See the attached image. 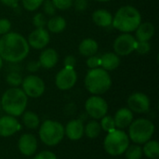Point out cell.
I'll list each match as a JSON object with an SVG mask.
<instances>
[{
    "instance_id": "484cf974",
    "label": "cell",
    "mask_w": 159,
    "mask_h": 159,
    "mask_svg": "<svg viewBox=\"0 0 159 159\" xmlns=\"http://www.w3.org/2000/svg\"><path fill=\"white\" fill-rule=\"evenodd\" d=\"M101 131H102L101 125L96 120L89 121L86 125V127L84 128V133L89 139H96V138H98L99 135L101 134Z\"/></svg>"
},
{
    "instance_id": "83f0119b",
    "label": "cell",
    "mask_w": 159,
    "mask_h": 159,
    "mask_svg": "<svg viewBox=\"0 0 159 159\" xmlns=\"http://www.w3.org/2000/svg\"><path fill=\"white\" fill-rule=\"evenodd\" d=\"M101 119H102V121H101L100 125H101V128H102V130H104L106 132H110V131L116 129V125H115L114 117L106 115V116H104Z\"/></svg>"
},
{
    "instance_id": "ac0fdd59",
    "label": "cell",
    "mask_w": 159,
    "mask_h": 159,
    "mask_svg": "<svg viewBox=\"0 0 159 159\" xmlns=\"http://www.w3.org/2000/svg\"><path fill=\"white\" fill-rule=\"evenodd\" d=\"M116 128L123 129L128 128L133 121V113L129 108H120L114 117Z\"/></svg>"
},
{
    "instance_id": "5bb4252c",
    "label": "cell",
    "mask_w": 159,
    "mask_h": 159,
    "mask_svg": "<svg viewBox=\"0 0 159 159\" xmlns=\"http://www.w3.org/2000/svg\"><path fill=\"white\" fill-rule=\"evenodd\" d=\"M21 126L12 116H4L0 117V136L9 137L20 130Z\"/></svg>"
},
{
    "instance_id": "ffe728a7",
    "label": "cell",
    "mask_w": 159,
    "mask_h": 159,
    "mask_svg": "<svg viewBox=\"0 0 159 159\" xmlns=\"http://www.w3.org/2000/svg\"><path fill=\"white\" fill-rule=\"evenodd\" d=\"M120 65V58L114 52H107L101 57V68L108 71L116 70Z\"/></svg>"
},
{
    "instance_id": "74e56055",
    "label": "cell",
    "mask_w": 159,
    "mask_h": 159,
    "mask_svg": "<svg viewBox=\"0 0 159 159\" xmlns=\"http://www.w3.org/2000/svg\"><path fill=\"white\" fill-rule=\"evenodd\" d=\"M63 64H64V67H66V68L74 69L76 64V59L73 55H68L65 57V59L63 61Z\"/></svg>"
},
{
    "instance_id": "9c48e42d",
    "label": "cell",
    "mask_w": 159,
    "mask_h": 159,
    "mask_svg": "<svg viewBox=\"0 0 159 159\" xmlns=\"http://www.w3.org/2000/svg\"><path fill=\"white\" fill-rule=\"evenodd\" d=\"M21 87L23 92L27 97L38 98L43 95L45 91V83L37 75H30L22 79Z\"/></svg>"
},
{
    "instance_id": "ba28073f",
    "label": "cell",
    "mask_w": 159,
    "mask_h": 159,
    "mask_svg": "<svg viewBox=\"0 0 159 159\" xmlns=\"http://www.w3.org/2000/svg\"><path fill=\"white\" fill-rule=\"evenodd\" d=\"M86 112L94 119H101L107 115L108 104L106 101L100 97V95H93L89 97L85 103Z\"/></svg>"
},
{
    "instance_id": "836d02e7",
    "label": "cell",
    "mask_w": 159,
    "mask_h": 159,
    "mask_svg": "<svg viewBox=\"0 0 159 159\" xmlns=\"http://www.w3.org/2000/svg\"><path fill=\"white\" fill-rule=\"evenodd\" d=\"M43 10L46 15L48 16H54L56 12V7H54L53 3L51 0H44L43 2Z\"/></svg>"
},
{
    "instance_id": "5b68a950",
    "label": "cell",
    "mask_w": 159,
    "mask_h": 159,
    "mask_svg": "<svg viewBox=\"0 0 159 159\" xmlns=\"http://www.w3.org/2000/svg\"><path fill=\"white\" fill-rule=\"evenodd\" d=\"M129 145V135L121 129H114L107 132L103 141V147L107 154L113 157L124 154Z\"/></svg>"
},
{
    "instance_id": "7c38bea8",
    "label": "cell",
    "mask_w": 159,
    "mask_h": 159,
    "mask_svg": "<svg viewBox=\"0 0 159 159\" xmlns=\"http://www.w3.org/2000/svg\"><path fill=\"white\" fill-rule=\"evenodd\" d=\"M128 106L131 112L143 114L150 108V100L147 95L142 92H135L128 99Z\"/></svg>"
},
{
    "instance_id": "9a60e30c",
    "label": "cell",
    "mask_w": 159,
    "mask_h": 159,
    "mask_svg": "<svg viewBox=\"0 0 159 159\" xmlns=\"http://www.w3.org/2000/svg\"><path fill=\"white\" fill-rule=\"evenodd\" d=\"M18 148L22 155L27 157L33 156L37 149V141L33 134H23L19 139Z\"/></svg>"
},
{
    "instance_id": "30bf717a",
    "label": "cell",
    "mask_w": 159,
    "mask_h": 159,
    "mask_svg": "<svg viewBox=\"0 0 159 159\" xmlns=\"http://www.w3.org/2000/svg\"><path fill=\"white\" fill-rule=\"evenodd\" d=\"M137 40L136 38L128 33H123L118 35L114 42L115 53L118 56H128L135 51Z\"/></svg>"
},
{
    "instance_id": "277c9868",
    "label": "cell",
    "mask_w": 159,
    "mask_h": 159,
    "mask_svg": "<svg viewBox=\"0 0 159 159\" xmlns=\"http://www.w3.org/2000/svg\"><path fill=\"white\" fill-rule=\"evenodd\" d=\"M112 86V79L108 72L101 67L90 69L85 77V87L93 95L105 93Z\"/></svg>"
},
{
    "instance_id": "52a82bcc",
    "label": "cell",
    "mask_w": 159,
    "mask_h": 159,
    "mask_svg": "<svg viewBox=\"0 0 159 159\" xmlns=\"http://www.w3.org/2000/svg\"><path fill=\"white\" fill-rule=\"evenodd\" d=\"M40 140L48 146L59 144L64 137L63 126L54 120H46L42 123L39 129Z\"/></svg>"
},
{
    "instance_id": "8992f818",
    "label": "cell",
    "mask_w": 159,
    "mask_h": 159,
    "mask_svg": "<svg viewBox=\"0 0 159 159\" xmlns=\"http://www.w3.org/2000/svg\"><path fill=\"white\" fill-rule=\"evenodd\" d=\"M129 138L136 144H143L149 140L155 133L154 124L145 118H139L132 121L129 126Z\"/></svg>"
},
{
    "instance_id": "f1b7e54d",
    "label": "cell",
    "mask_w": 159,
    "mask_h": 159,
    "mask_svg": "<svg viewBox=\"0 0 159 159\" xmlns=\"http://www.w3.org/2000/svg\"><path fill=\"white\" fill-rule=\"evenodd\" d=\"M7 82L12 88H18L20 85H21L22 77L17 72H11L7 76Z\"/></svg>"
},
{
    "instance_id": "d6a6232c",
    "label": "cell",
    "mask_w": 159,
    "mask_h": 159,
    "mask_svg": "<svg viewBox=\"0 0 159 159\" xmlns=\"http://www.w3.org/2000/svg\"><path fill=\"white\" fill-rule=\"evenodd\" d=\"M33 24L35 28H45L47 25V20L43 13H37L33 17Z\"/></svg>"
},
{
    "instance_id": "ab89813d",
    "label": "cell",
    "mask_w": 159,
    "mask_h": 159,
    "mask_svg": "<svg viewBox=\"0 0 159 159\" xmlns=\"http://www.w3.org/2000/svg\"><path fill=\"white\" fill-rule=\"evenodd\" d=\"M40 67V63L39 61H32L27 64V70L31 73L36 72L38 70V68Z\"/></svg>"
},
{
    "instance_id": "7a4b0ae2",
    "label": "cell",
    "mask_w": 159,
    "mask_h": 159,
    "mask_svg": "<svg viewBox=\"0 0 159 159\" xmlns=\"http://www.w3.org/2000/svg\"><path fill=\"white\" fill-rule=\"evenodd\" d=\"M142 22L140 11L133 6L121 7L113 17L112 25L122 33L134 32Z\"/></svg>"
},
{
    "instance_id": "4316f807",
    "label": "cell",
    "mask_w": 159,
    "mask_h": 159,
    "mask_svg": "<svg viewBox=\"0 0 159 159\" xmlns=\"http://www.w3.org/2000/svg\"><path fill=\"white\" fill-rule=\"evenodd\" d=\"M126 157L127 159H141L143 157V148L139 144H133L129 145L126 152Z\"/></svg>"
},
{
    "instance_id": "e0dca14e",
    "label": "cell",
    "mask_w": 159,
    "mask_h": 159,
    "mask_svg": "<svg viewBox=\"0 0 159 159\" xmlns=\"http://www.w3.org/2000/svg\"><path fill=\"white\" fill-rule=\"evenodd\" d=\"M59 61V55L54 48H48L44 49L39 56V63L45 69H51L53 68Z\"/></svg>"
},
{
    "instance_id": "60d3db41",
    "label": "cell",
    "mask_w": 159,
    "mask_h": 159,
    "mask_svg": "<svg viewBox=\"0 0 159 159\" xmlns=\"http://www.w3.org/2000/svg\"><path fill=\"white\" fill-rule=\"evenodd\" d=\"M0 2L2 4H4L5 6L11 7H16L18 6L19 0H0Z\"/></svg>"
},
{
    "instance_id": "2e32d148",
    "label": "cell",
    "mask_w": 159,
    "mask_h": 159,
    "mask_svg": "<svg viewBox=\"0 0 159 159\" xmlns=\"http://www.w3.org/2000/svg\"><path fill=\"white\" fill-rule=\"evenodd\" d=\"M64 134L72 141H78L84 135V125L81 120L74 119L67 123L64 129Z\"/></svg>"
},
{
    "instance_id": "d4e9b609",
    "label": "cell",
    "mask_w": 159,
    "mask_h": 159,
    "mask_svg": "<svg viewBox=\"0 0 159 159\" xmlns=\"http://www.w3.org/2000/svg\"><path fill=\"white\" fill-rule=\"evenodd\" d=\"M21 116H22V122L27 129H34L39 126L40 119L35 113L28 111V112L23 113Z\"/></svg>"
},
{
    "instance_id": "f35d334b",
    "label": "cell",
    "mask_w": 159,
    "mask_h": 159,
    "mask_svg": "<svg viewBox=\"0 0 159 159\" xmlns=\"http://www.w3.org/2000/svg\"><path fill=\"white\" fill-rule=\"evenodd\" d=\"M87 6H88L87 0H75V7L78 11L85 10L87 8Z\"/></svg>"
},
{
    "instance_id": "4fadbf2b",
    "label": "cell",
    "mask_w": 159,
    "mask_h": 159,
    "mask_svg": "<svg viewBox=\"0 0 159 159\" xmlns=\"http://www.w3.org/2000/svg\"><path fill=\"white\" fill-rule=\"evenodd\" d=\"M49 40H50V36L47 29L35 28V30L30 33L27 42L29 47L34 49H42L48 46Z\"/></svg>"
},
{
    "instance_id": "7bdbcfd3",
    "label": "cell",
    "mask_w": 159,
    "mask_h": 159,
    "mask_svg": "<svg viewBox=\"0 0 159 159\" xmlns=\"http://www.w3.org/2000/svg\"><path fill=\"white\" fill-rule=\"evenodd\" d=\"M97 1H100V2H108L110 0H97Z\"/></svg>"
},
{
    "instance_id": "7402d4cb",
    "label": "cell",
    "mask_w": 159,
    "mask_h": 159,
    "mask_svg": "<svg viewBox=\"0 0 159 159\" xmlns=\"http://www.w3.org/2000/svg\"><path fill=\"white\" fill-rule=\"evenodd\" d=\"M99 50V45L97 41L92 38H86L81 41L78 47V51L82 56L90 57L95 55Z\"/></svg>"
},
{
    "instance_id": "6da1fadb",
    "label": "cell",
    "mask_w": 159,
    "mask_h": 159,
    "mask_svg": "<svg viewBox=\"0 0 159 159\" xmlns=\"http://www.w3.org/2000/svg\"><path fill=\"white\" fill-rule=\"evenodd\" d=\"M29 51L27 39L20 34L9 32L0 37V57L6 61L18 63L27 57Z\"/></svg>"
},
{
    "instance_id": "603a6c76",
    "label": "cell",
    "mask_w": 159,
    "mask_h": 159,
    "mask_svg": "<svg viewBox=\"0 0 159 159\" xmlns=\"http://www.w3.org/2000/svg\"><path fill=\"white\" fill-rule=\"evenodd\" d=\"M47 27L48 32L60 34L64 31L66 27V20L61 16H52L47 21Z\"/></svg>"
},
{
    "instance_id": "b9f144b4",
    "label": "cell",
    "mask_w": 159,
    "mask_h": 159,
    "mask_svg": "<svg viewBox=\"0 0 159 159\" xmlns=\"http://www.w3.org/2000/svg\"><path fill=\"white\" fill-rule=\"evenodd\" d=\"M2 66H3V60H2V58L0 57V69L2 68Z\"/></svg>"
},
{
    "instance_id": "1f68e13d",
    "label": "cell",
    "mask_w": 159,
    "mask_h": 159,
    "mask_svg": "<svg viewBox=\"0 0 159 159\" xmlns=\"http://www.w3.org/2000/svg\"><path fill=\"white\" fill-rule=\"evenodd\" d=\"M56 9L67 10L73 6V0H51Z\"/></svg>"
},
{
    "instance_id": "ee69618b",
    "label": "cell",
    "mask_w": 159,
    "mask_h": 159,
    "mask_svg": "<svg viewBox=\"0 0 159 159\" xmlns=\"http://www.w3.org/2000/svg\"><path fill=\"white\" fill-rule=\"evenodd\" d=\"M0 110H1V102H0Z\"/></svg>"
},
{
    "instance_id": "4dcf8cb0",
    "label": "cell",
    "mask_w": 159,
    "mask_h": 159,
    "mask_svg": "<svg viewBox=\"0 0 159 159\" xmlns=\"http://www.w3.org/2000/svg\"><path fill=\"white\" fill-rule=\"evenodd\" d=\"M135 50L141 55H145L150 52L151 45H150L149 41H137Z\"/></svg>"
},
{
    "instance_id": "8d00e7d4",
    "label": "cell",
    "mask_w": 159,
    "mask_h": 159,
    "mask_svg": "<svg viewBox=\"0 0 159 159\" xmlns=\"http://www.w3.org/2000/svg\"><path fill=\"white\" fill-rule=\"evenodd\" d=\"M34 159H57V157L54 153L50 151H43L38 153Z\"/></svg>"
},
{
    "instance_id": "d6986e66",
    "label": "cell",
    "mask_w": 159,
    "mask_h": 159,
    "mask_svg": "<svg viewBox=\"0 0 159 159\" xmlns=\"http://www.w3.org/2000/svg\"><path fill=\"white\" fill-rule=\"evenodd\" d=\"M136 31V40L137 41H149L155 34V26L149 21L141 22L137 27Z\"/></svg>"
},
{
    "instance_id": "f546056e",
    "label": "cell",
    "mask_w": 159,
    "mask_h": 159,
    "mask_svg": "<svg viewBox=\"0 0 159 159\" xmlns=\"http://www.w3.org/2000/svg\"><path fill=\"white\" fill-rule=\"evenodd\" d=\"M44 0H21L22 7L28 11H34L42 6Z\"/></svg>"
},
{
    "instance_id": "cb8c5ba5",
    "label": "cell",
    "mask_w": 159,
    "mask_h": 159,
    "mask_svg": "<svg viewBox=\"0 0 159 159\" xmlns=\"http://www.w3.org/2000/svg\"><path fill=\"white\" fill-rule=\"evenodd\" d=\"M143 148V154H144L148 158L157 159L159 157V143L157 141L149 140Z\"/></svg>"
},
{
    "instance_id": "e575fe53",
    "label": "cell",
    "mask_w": 159,
    "mask_h": 159,
    "mask_svg": "<svg viewBox=\"0 0 159 159\" xmlns=\"http://www.w3.org/2000/svg\"><path fill=\"white\" fill-rule=\"evenodd\" d=\"M87 65L89 69H95L101 67V57L98 56H90L87 60Z\"/></svg>"
},
{
    "instance_id": "3957f363",
    "label": "cell",
    "mask_w": 159,
    "mask_h": 159,
    "mask_svg": "<svg viewBox=\"0 0 159 159\" xmlns=\"http://www.w3.org/2000/svg\"><path fill=\"white\" fill-rule=\"evenodd\" d=\"M1 108L12 116H21L28 102V97L22 89L19 88H10L5 91L1 100Z\"/></svg>"
},
{
    "instance_id": "f6af8a7d",
    "label": "cell",
    "mask_w": 159,
    "mask_h": 159,
    "mask_svg": "<svg viewBox=\"0 0 159 159\" xmlns=\"http://www.w3.org/2000/svg\"><path fill=\"white\" fill-rule=\"evenodd\" d=\"M157 159H158V158H157Z\"/></svg>"
},
{
    "instance_id": "d590c367",
    "label": "cell",
    "mask_w": 159,
    "mask_h": 159,
    "mask_svg": "<svg viewBox=\"0 0 159 159\" xmlns=\"http://www.w3.org/2000/svg\"><path fill=\"white\" fill-rule=\"evenodd\" d=\"M11 23L7 19H0V35L9 33Z\"/></svg>"
},
{
    "instance_id": "8fae6325",
    "label": "cell",
    "mask_w": 159,
    "mask_h": 159,
    "mask_svg": "<svg viewBox=\"0 0 159 159\" xmlns=\"http://www.w3.org/2000/svg\"><path fill=\"white\" fill-rule=\"evenodd\" d=\"M77 81V74L75 69L62 68L59 71L55 77V84L61 90H68L72 89Z\"/></svg>"
},
{
    "instance_id": "44dd1931",
    "label": "cell",
    "mask_w": 159,
    "mask_h": 159,
    "mask_svg": "<svg viewBox=\"0 0 159 159\" xmlns=\"http://www.w3.org/2000/svg\"><path fill=\"white\" fill-rule=\"evenodd\" d=\"M92 20L100 27H109L112 25L113 15L106 9H97L92 14Z\"/></svg>"
}]
</instances>
